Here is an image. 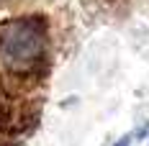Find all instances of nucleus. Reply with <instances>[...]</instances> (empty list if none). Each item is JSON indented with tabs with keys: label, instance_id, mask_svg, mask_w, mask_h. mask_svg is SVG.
Here are the masks:
<instances>
[{
	"label": "nucleus",
	"instance_id": "1",
	"mask_svg": "<svg viewBox=\"0 0 149 146\" xmlns=\"http://www.w3.org/2000/svg\"><path fill=\"white\" fill-rule=\"evenodd\" d=\"M49 67V23L44 15H13L0 23V69L33 80Z\"/></svg>",
	"mask_w": 149,
	"mask_h": 146
},
{
	"label": "nucleus",
	"instance_id": "2",
	"mask_svg": "<svg viewBox=\"0 0 149 146\" xmlns=\"http://www.w3.org/2000/svg\"><path fill=\"white\" fill-rule=\"evenodd\" d=\"M0 3H5V0H0Z\"/></svg>",
	"mask_w": 149,
	"mask_h": 146
}]
</instances>
